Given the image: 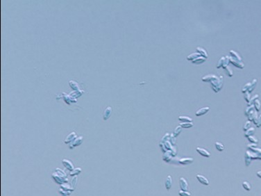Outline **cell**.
<instances>
[{"mask_svg":"<svg viewBox=\"0 0 261 196\" xmlns=\"http://www.w3.org/2000/svg\"><path fill=\"white\" fill-rule=\"evenodd\" d=\"M226 70L227 71L228 75L229 74V76H230V77H232V76H233V72H232V71L231 70V68H230V67H226Z\"/></svg>","mask_w":261,"mask_h":196,"instance_id":"f35d334b","label":"cell"},{"mask_svg":"<svg viewBox=\"0 0 261 196\" xmlns=\"http://www.w3.org/2000/svg\"><path fill=\"white\" fill-rule=\"evenodd\" d=\"M181 131H182V128H181V126L177 127V128L175 129V130H174V136L175 137L178 136L180 134L181 132Z\"/></svg>","mask_w":261,"mask_h":196,"instance_id":"f1b7e54d","label":"cell"},{"mask_svg":"<svg viewBox=\"0 0 261 196\" xmlns=\"http://www.w3.org/2000/svg\"><path fill=\"white\" fill-rule=\"evenodd\" d=\"M251 83H250V82H249V83H247L246 84H245V86H244V88H243L242 90V93H246V92L249 90V88L251 87Z\"/></svg>","mask_w":261,"mask_h":196,"instance_id":"1f68e13d","label":"cell"},{"mask_svg":"<svg viewBox=\"0 0 261 196\" xmlns=\"http://www.w3.org/2000/svg\"><path fill=\"white\" fill-rule=\"evenodd\" d=\"M59 193H60L61 195H66V196H70V194L72 193L71 191H64V190H63L62 189H60V188L59 189Z\"/></svg>","mask_w":261,"mask_h":196,"instance_id":"d6a6232c","label":"cell"},{"mask_svg":"<svg viewBox=\"0 0 261 196\" xmlns=\"http://www.w3.org/2000/svg\"><path fill=\"white\" fill-rule=\"evenodd\" d=\"M215 145V148H216V149H217L218 151H220V152H222V151L224 150V145L221 144V143L216 142Z\"/></svg>","mask_w":261,"mask_h":196,"instance_id":"cb8c5ba5","label":"cell"},{"mask_svg":"<svg viewBox=\"0 0 261 196\" xmlns=\"http://www.w3.org/2000/svg\"><path fill=\"white\" fill-rule=\"evenodd\" d=\"M197 53H199V54L202 55L203 57H205L206 59L208 58V54H207V52L205 49H203V48H201V47H197Z\"/></svg>","mask_w":261,"mask_h":196,"instance_id":"ffe728a7","label":"cell"},{"mask_svg":"<svg viewBox=\"0 0 261 196\" xmlns=\"http://www.w3.org/2000/svg\"><path fill=\"white\" fill-rule=\"evenodd\" d=\"M180 125L181 127H184V128H190L194 126L192 122H183V123H181Z\"/></svg>","mask_w":261,"mask_h":196,"instance_id":"83f0119b","label":"cell"},{"mask_svg":"<svg viewBox=\"0 0 261 196\" xmlns=\"http://www.w3.org/2000/svg\"><path fill=\"white\" fill-rule=\"evenodd\" d=\"M197 179L201 184H202L203 185L208 186L209 185V181L206 177L204 176H203L201 174H197Z\"/></svg>","mask_w":261,"mask_h":196,"instance_id":"52a82bcc","label":"cell"},{"mask_svg":"<svg viewBox=\"0 0 261 196\" xmlns=\"http://www.w3.org/2000/svg\"><path fill=\"white\" fill-rule=\"evenodd\" d=\"M256 84H257V79H254V81L253 82H251V87L249 88V93H251L253 90H254V88H255V87H256Z\"/></svg>","mask_w":261,"mask_h":196,"instance_id":"4316f807","label":"cell"},{"mask_svg":"<svg viewBox=\"0 0 261 196\" xmlns=\"http://www.w3.org/2000/svg\"><path fill=\"white\" fill-rule=\"evenodd\" d=\"M210 110V108L208 107H203L200 109L199 110L196 112L195 115L197 116H200V115H205L206 113H207Z\"/></svg>","mask_w":261,"mask_h":196,"instance_id":"8fae6325","label":"cell"},{"mask_svg":"<svg viewBox=\"0 0 261 196\" xmlns=\"http://www.w3.org/2000/svg\"><path fill=\"white\" fill-rule=\"evenodd\" d=\"M242 187L244 188V189H245L247 191H249L251 189V184L248 182V181H243L242 182Z\"/></svg>","mask_w":261,"mask_h":196,"instance_id":"d4e9b609","label":"cell"},{"mask_svg":"<svg viewBox=\"0 0 261 196\" xmlns=\"http://www.w3.org/2000/svg\"><path fill=\"white\" fill-rule=\"evenodd\" d=\"M55 173H56V174H58V175H59V176H60V177H62L67 178L66 173H65V172H64L63 170H60V168H56Z\"/></svg>","mask_w":261,"mask_h":196,"instance_id":"ac0fdd59","label":"cell"},{"mask_svg":"<svg viewBox=\"0 0 261 196\" xmlns=\"http://www.w3.org/2000/svg\"><path fill=\"white\" fill-rule=\"evenodd\" d=\"M77 176L76 177H73L72 181H71V184H70V186L73 189H75L76 188V186H77Z\"/></svg>","mask_w":261,"mask_h":196,"instance_id":"484cf974","label":"cell"},{"mask_svg":"<svg viewBox=\"0 0 261 196\" xmlns=\"http://www.w3.org/2000/svg\"><path fill=\"white\" fill-rule=\"evenodd\" d=\"M255 132H256L255 128H254V127H250L249 130H246L244 136L246 137H249L251 136H253L254 133H255Z\"/></svg>","mask_w":261,"mask_h":196,"instance_id":"e0dca14e","label":"cell"},{"mask_svg":"<svg viewBox=\"0 0 261 196\" xmlns=\"http://www.w3.org/2000/svg\"><path fill=\"white\" fill-rule=\"evenodd\" d=\"M52 178L54 179V181L59 184H63L65 183H67L68 182V178H63L60 176H59L56 174V173H54L52 174Z\"/></svg>","mask_w":261,"mask_h":196,"instance_id":"6da1fadb","label":"cell"},{"mask_svg":"<svg viewBox=\"0 0 261 196\" xmlns=\"http://www.w3.org/2000/svg\"><path fill=\"white\" fill-rule=\"evenodd\" d=\"M62 163H63V166L65 167L67 170H70V172L72 171V170L74 169V167L73 164H72V163L70 161V160H68V159H63Z\"/></svg>","mask_w":261,"mask_h":196,"instance_id":"5b68a950","label":"cell"},{"mask_svg":"<svg viewBox=\"0 0 261 196\" xmlns=\"http://www.w3.org/2000/svg\"><path fill=\"white\" fill-rule=\"evenodd\" d=\"M228 61H229V59H228V56H226V57H222L219 63H218V65H217V68H220L221 67H226V66L227 65Z\"/></svg>","mask_w":261,"mask_h":196,"instance_id":"8992f818","label":"cell"},{"mask_svg":"<svg viewBox=\"0 0 261 196\" xmlns=\"http://www.w3.org/2000/svg\"><path fill=\"white\" fill-rule=\"evenodd\" d=\"M60 189H62L63 190H64V191H71V192L74 191V189H73L71 187V186L67 184L66 183L61 184V186H60Z\"/></svg>","mask_w":261,"mask_h":196,"instance_id":"2e32d148","label":"cell"},{"mask_svg":"<svg viewBox=\"0 0 261 196\" xmlns=\"http://www.w3.org/2000/svg\"><path fill=\"white\" fill-rule=\"evenodd\" d=\"M194 161V159L193 158H189V157H187V158H183V159H181L179 161L181 164L182 165H187V164H190V163H192Z\"/></svg>","mask_w":261,"mask_h":196,"instance_id":"4fadbf2b","label":"cell"},{"mask_svg":"<svg viewBox=\"0 0 261 196\" xmlns=\"http://www.w3.org/2000/svg\"><path fill=\"white\" fill-rule=\"evenodd\" d=\"M206 60V59L203 56H199L198 58H197L196 59L192 61V63H196V64H200V63H203Z\"/></svg>","mask_w":261,"mask_h":196,"instance_id":"d6986e66","label":"cell"},{"mask_svg":"<svg viewBox=\"0 0 261 196\" xmlns=\"http://www.w3.org/2000/svg\"><path fill=\"white\" fill-rule=\"evenodd\" d=\"M111 113H112V109L110 107H107L105 111L103 112V118L104 120H107L109 118L111 115Z\"/></svg>","mask_w":261,"mask_h":196,"instance_id":"9c48e42d","label":"cell"},{"mask_svg":"<svg viewBox=\"0 0 261 196\" xmlns=\"http://www.w3.org/2000/svg\"><path fill=\"white\" fill-rule=\"evenodd\" d=\"M179 120L180 121L184 122H192V119L191 118H189L188 116H179Z\"/></svg>","mask_w":261,"mask_h":196,"instance_id":"7402d4cb","label":"cell"},{"mask_svg":"<svg viewBox=\"0 0 261 196\" xmlns=\"http://www.w3.org/2000/svg\"><path fill=\"white\" fill-rule=\"evenodd\" d=\"M256 174H257V176L258 177H260L261 179V170H260V171H258Z\"/></svg>","mask_w":261,"mask_h":196,"instance_id":"ab89813d","label":"cell"},{"mask_svg":"<svg viewBox=\"0 0 261 196\" xmlns=\"http://www.w3.org/2000/svg\"><path fill=\"white\" fill-rule=\"evenodd\" d=\"M196 150H197V152H198L199 154H201V155L204 156V157H210V152H208V151H207L206 150L203 149V148L198 147V148H197Z\"/></svg>","mask_w":261,"mask_h":196,"instance_id":"ba28073f","label":"cell"},{"mask_svg":"<svg viewBox=\"0 0 261 196\" xmlns=\"http://www.w3.org/2000/svg\"><path fill=\"white\" fill-rule=\"evenodd\" d=\"M258 96H259L258 95H254V97H252V98L251 99L250 102H249V105H253L254 103V102L257 100V99H258Z\"/></svg>","mask_w":261,"mask_h":196,"instance_id":"8d00e7d4","label":"cell"},{"mask_svg":"<svg viewBox=\"0 0 261 196\" xmlns=\"http://www.w3.org/2000/svg\"><path fill=\"white\" fill-rule=\"evenodd\" d=\"M62 196H66V195H62Z\"/></svg>","mask_w":261,"mask_h":196,"instance_id":"60d3db41","label":"cell"},{"mask_svg":"<svg viewBox=\"0 0 261 196\" xmlns=\"http://www.w3.org/2000/svg\"><path fill=\"white\" fill-rule=\"evenodd\" d=\"M81 172H82V170H81V168H74L72 171H71L69 174L71 177H76L80 174Z\"/></svg>","mask_w":261,"mask_h":196,"instance_id":"5bb4252c","label":"cell"},{"mask_svg":"<svg viewBox=\"0 0 261 196\" xmlns=\"http://www.w3.org/2000/svg\"><path fill=\"white\" fill-rule=\"evenodd\" d=\"M244 99L246 100V101L247 102V103H248V104H249V102H250V100H251L250 93H249V92H246V93H245V97H244Z\"/></svg>","mask_w":261,"mask_h":196,"instance_id":"74e56055","label":"cell"},{"mask_svg":"<svg viewBox=\"0 0 261 196\" xmlns=\"http://www.w3.org/2000/svg\"><path fill=\"white\" fill-rule=\"evenodd\" d=\"M253 105L254 106V107H255V109H256V111H260V109H261V101L258 100V99H257V100L254 102V103Z\"/></svg>","mask_w":261,"mask_h":196,"instance_id":"603a6c76","label":"cell"},{"mask_svg":"<svg viewBox=\"0 0 261 196\" xmlns=\"http://www.w3.org/2000/svg\"><path fill=\"white\" fill-rule=\"evenodd\" d=\"M83 141V137H78V138H77L72 143H70V145H69V148H70V149H73V148H76V147H77V146H79L80 145L82 144Z\"/></svg>","mask_w":261,"mask_h":196,"instance_id":"7a4b0ae2","label":"cell"},{"mask_svg":"<svg viewBox=\"0 0 261 196\" xmlns=\"http://www.w3.org/2000/svg\"><path fill=\"white\" fill-rule=\"evenodd\" d=\"M230 54H231V55L233 56H234V58H236V59L237 60H238V61H242L241 57H240V56L238 55V54L237 52H235V51H233V50H231V51L230 52Z\"/></svg>","mask_w":261,"mask_h":196,"instance_id":"4dcf8cb0","label":"cell"},{"mask_svg":"<svg viewBox=\"0 0 261 196\" xmlns=\"http://www.w3.org/2000/svg\"><path fill=\"white\" fill-rule=\"evenodd\" d=\"M250 127H251V122L250 121H247V122H245L244 125V127H243V130H244V131H246V130H249Z\"/></svg>","mask_w":261,"mask_h":196,"instance_id":"d590c367","label":"cell"},{"mask_svg":"<svg viewBox=\"0 0 261 196\" xmlns=\"http://www.w3.org/2000/svg\"><path fill=\"white\" fill-rule=\"evenodd\" d=\"M179 194L180 196H191L190 193L188 192V191H181V190L179 192Z\"/></svg>","mask_w":261,"mask_h":196,"instance_id":"836d02e7","label":"cell"},{"mask_svg":"<svg viewBox=\"0 0 261 196\" xmlns=\"http://www.w3.org/2000/svg\"><path fill=\"white\" fill-rule=\"evenodd\" d=\"M229 59H230V61H231V62L233 65H235V66H237L238 67L243 68L244 66V63H243L242 62L240 61H238V60L235 59H233V57L230 58Z\"/></svg>","mask_w":261,"mask_h":196,"instance_id":"30bf717a","label":"cell"},{"mask_svg":"<svg viewBox=\"0 0 261 196\" xmlns=\"http://www.w3.org/2000/svg\"><path fill=\"white\" fill-rule=\"evenodd\" d=\"M199 53H192V54H190L189 56H188V57H187V59L188 60V61H194L195 59H196L197 58H198L199 56Z\"/></svg>","mask_w":261,"mask_h":196,"instance_id":"44dd1931","label":"cell"},{"mask_svg":"<svg viewBox=\"0 0 261 196\" xmlns=\"http://www.w3.org/2000/svg\"><path fill=\"white\" fill-rule=\"evenodd\" d=\"M254 123L256 124V125L258 127H261V114L259 115V117L256 118L255 120H254Z\"/></svg>","mask_w":261,"mask_h":196,"instance_id":"f546056e","label":"cell"},{"mask_svg":"<svg viewBox=\"0 0 261 196\" xmlns=\"http://www.w3.org/2000/svg\"><path fill=\"white\" fill-rule=\"evenodd\" d=\"M216 79H217V77H215L213 74H210V75H207V76H205L202 78V81L203 82H210L211 80H215Z\"/></svg>","mask_w":261,"mask_h":196,"instance_id":"9a60e30c","label":"cell"},{"mask_svg":"<svg viewBox=\"0 0 261 196\" xmlns=\"http://www.w3.org/2000/svg\"><path fill=\"white\" fill-rule=\"evenodd\" d=\"M77 133L75 131H73V132H71V133L66 137L65 140V143L66 144H69V143H72L77 138Z\"/></svg>","mask_w":261,"mask_h":196,"instance_id":"3957f363","label":"cell"},{"mask_svg":"<svg viewBox=\"0 0 261 196\" xmlns=\"http://www.w3.org/2000/svg\"><path fill=\"white\" fill-rule=\"evenodd\" d=\"M179 184H180V188L181 191H188V184L187 181L185 180V179L183 177H181L179 180Z\"/></svg>","mask_w":261,"mask_h":196,"instance_id":"277c9868","label":"cell"},{"mask_svg":"<svg viewBox=\"0 0 261 196\" xmlns=\"http://www.w3.org/2000/svg\"><path fill=\"white\" fill-rule=\"evenodd\" d=\"M165 188L167 190H169V189L172 188V177L169 175L167 176V177L166 179L165 183Z\"/></svg>","mask_w":261,"mask_h":196,"instance_id":"7c38bea8","label":"cell"},{"mask_svg":"<svg viewBox=\"0 0 261 196\" xmlns=\"http://www.w3.org/2000/svg\"><path fill=\"white\" fill-rule=\"evenodd\" d=\"M248 139L249 141H250V142H252V143H258V140L254 136H251L248 137Z\"/></svg>","mask_w":261,"mask_h":196,"instance_id":"e575fe53","label":"cell"}]
</instances>
